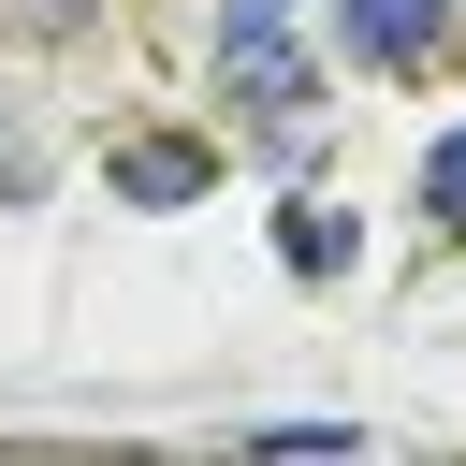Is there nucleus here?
<instances>
[{
	"label": "nucleus",
	"mask_w": 466,
	"mask_h": 466,
	"mask_svg": "<svg viewBox=\"0 0 466 466\" xmlns=\"http://www.w3.org/2000/svg\"><path fill=\"white\" fill-rule=\"evenodd\" d=\"M422 218H437V233H466V116L422 146Z\"/></svg>",
	"instance_id": "nucleus-5"
},
{
	"label": "nucleus",
	"mask_w": 466,
	"mask_h": 466,
	"mask_svg": "<svg viewBox=\"0 0 466 466\" xmlns=\"http://www.w3.org/2000/svg\"><path fill=\"white\" fill-rule=\"evenodd\" d=\"M277 15H291V0H218V29H277Z\"/></svg>",
	"instance_id": "nucleus-7"
},
{
	"label": "nucleus",
	"mask_w": 466,
	"mask_h": 466,
	"mask_svg": "<svg viewBox=\"0 0 466 466\" xmlns=\"http://www.w3.org/2000/svg\"><path fill=\"white\" fill-rule=\"evenodd\" d=\"M204 175H218L204 131H131L116 146V204H204Z\"/></svg>",
	"instance_id": "nucleus-3"
},
{
	"label": "nucleus",
	"mask_w": 466,
	"mask_h": 466,
	"mask_svg": "<svg viewBox=\"0 0 466 466\" xmlns=\"http://www.w3.org/2000/svg\"><path fill=\"white\" fill-rule=\"evenodd\" d=\"M335 29H350L364 73H422V58L451 44V0H335Z\"/></svg>",
	"instance_id": "nucleus-2"
},
{
	"label": "nucleus",
	"mask_w": 466,
	"mask_h": 466,
	"mask_svg": "<svg viewBox=\"0 0 466 466\" xmlns=\"http://www.w3.org/2000/svg\"><path fill=\"white\" fill-rule=\"evenodd\" d=\"M277 262H291V277H350V218H335V204H291V218H277Z\"/></svg>",
	"instance_id": "nucleus-4"
},
{
	"label": "nucleus",
	"mask_w": 466,
	"mask_h": 466,
	"mask_svg": "<svg viewBox=\"0 0 466 466\" xmlns=\"http://www.w3.org/2000/svg\"><path fill=\"white\" fill-rule=\"evenodd\" d=\"M87 15H102V0H15V29H44V44H73Z\"/></svg>",
	"instance_id": "nucleus-6"
},
{
	"label": "nucleus",
	"mask_w": 466,
	"mask_h": 466,
	"mask_svg": "<svg viewBox=\"0 0 466 466\" xmlns=\"http://www.w3.org/2000/svg\"><path fill=\"white\" fill-rule=\"evenodd\" d=\"M218 102H248L262 131H320V116H306L320 73L291 58V29H218Z\"/></svg>",
	"instance_id": "nucleus-1"
}]
</instances>
